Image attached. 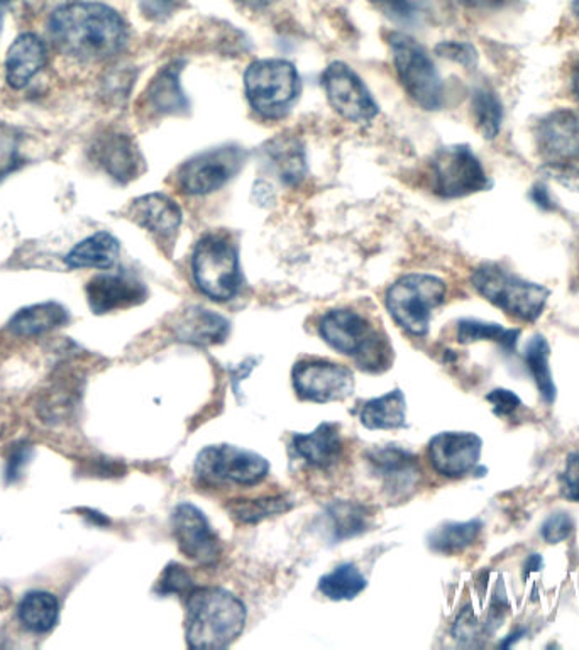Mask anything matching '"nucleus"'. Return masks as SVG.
I'll return each instance as SVG.
<instances>
[{
	"label": "nucleus",
	"instance_id": "nucleus-1",
	"mask_svg": "<svg viewBox=\"0 0 579 650\" xmlns=\"http://www.w3.org/2000/svg\"><path fill=\"white\" fill-rule=\"evenodd\" d=\"M48 33L60 53L84 63L114 58L129 38L119 12L88 0H75L55 9L48 19Z\"/></svg>",
	"mask_w": 579,
	"mask_h": 650
},
{
	"label": "nucleus",
	"instance_id": "nucleus-2",
	"mask_svg": "<svg viewBox=\"0 0 579 650\" xmlns=\"http://www.w3.org/2000/svg\"><path fill=\"white\" fill-rule=\"evenodd\" d=\"M186 607V636L192 649H228L246 625V607L228 589L193 588Z\"/></svg>",
	"mask_w": 579,
	"mask_h": 650
},
{
	"label": "nucleus",
	"instance_id": "nucleus-3",
	"mask_svg": "<svg viewBox=\"0 0 579 650\" xmlns=\"http://www.w3.org/2000/svg\"><path fill=\"white\" fill-rule=\"evenodd\" d=\"M324 341L346 356L355 358L366 371H381L390 364L391 349L387 338L375 331L361 313L355 310H329L320 319Z\"/></svg>",
	"mask_w": 579,
	"mask_h": 650
},
{
	"label": "nucleus",
	"instance_id": "nucleus-4",
	"mask_svg": "<svg viewBox=\"0 0 579 650\" xmlns=\"http://www.w3.org/2000/svg\"><path fill=\"white\" fill-rule=\"evenodd\" d=\"M244 92L261 119H280L301 97V75L286 60H256L244 72Z\"/></svg>",
	"mask_w": 579,
	"mask_h": 650
},
{
	"label": "nucleus",
	"instance_id": "nucleus-5",
	"mask_svg": "<svg viewBox=\"0 0 579 650\" xmlns=\"http://www.w3.org/2000/svg\"><path fill=\"white\" fill-rule=\"evenodd\" d=\"M192 273L197 288L210 300H232L243 285L240 255L234 241L228 234H206L193 252Z\"/></svg>",
	"mask_w": 579,
	"mask_h": 650
},
{
	"label": "nucleus",
	"instance_id": "nucleus-6",
	"mask_svg": "<svg viewBox=\"0 0 579 650\" xmlns=\"http://www.w3.org/2000/svg\"><path fill=\"white\" fill-rule=\"evenodd\" d=\"M473 288L485 300L522 322H536L549 300V288L522 280L498 265L478 266L471 275Z\"/></svg>",
	"mask_w": 579,
	"mask_h": 650
},
{
	"label": "nucleus",
	"instance_id": "nucleus-7",
	"mask_svg": "<svg viewBox=\"0 0 579 650\" xmlns=\"http://www.w3.org/2000/svg\"><path fill=\"white\" fill-rule=\"evenodd\" d=\"M445 284L425 273H410L388 288L385 303L388 312L403 331L425 335L432 312L445 300Z\"/></svg>",
	"mask_w": 579,
	"mask_h": 650
},
{
	"label": "nucleus",
	"instance_id": "nucleus-8",
	"mask_svg": "<svg viewBox=\"0 0 579 650\" xmlns=\"http://www.w3.org/2000/svg\"><path fill=\"white\" fill-rule=\"evenodd\" d=\"M400 84L417 106L439 110L444 106V84L422 44L403 33L388 36Z\"/></svg>",
	"mask_w": 579,
	"mask_h": 650
},
{
	"label": "nucleus",
	"instance_id": "nucleus-9",
	"mask_svg": "<svg viewBox=\"0 0 579 650\" xmlns=\"http://www.w3.org/2000/svg\"><path fill=\"white\" fill-rule=\"evenodd\" d=\"M431 189L441 199H463L489 189L488 174L466 145L439 149L429 163Z\"/></svg>",
	"mask_w": 579,
	"mask_h": 650
},
{
	"label": "nucleus",
	"instance_id": "nucleus-10",
	"mask_svg": "<svg viewBox=\"0 0 579 650\" xmlns=\"http://www.w3.org/2000/svg\"><path fill=\"white\" fill-rule=\"evenodd\" d=\"M246 160V149L238 145L203 151L178 168V189L181 193L193 196L218 192L240 174Z\"/></svg>",
	"mask_w": 579,
	"mask_h": 650
},
{
	"label": "nucleus",
	"instance_id": "nucleus-11",
	"mask_svg": "<svg viewBox=\"0 0 579 650\" xmlns=\"http://www.w3.org/2000/svg\"><path fill=\"white\" fill-rule=\"evenodd\" d=\"M269 471V461L263 456L229 444L206 447L196 459V475L203 483L250 487L265 480Z\"/></svg>",
	"mask_w": 579,
	"mask_h": 650
},
{
	"label": "nucleus",
	"instance_id": "nucleus-12",
	"mask_svg": "<svg viewBox=\"0 0 579 650\" xmlns=\"http://www.w3.org/2000/svg\"><path fill=\"white\" fill-rule=\"evenodd\" d=\"M323 87L330 107L343 119L355 124L371 122L380 109L373 95L358 73L343 62H334L324 70Z\"/></svg>",
	"mask_w": 579,
	"mask_h": 650
},
{
	"label": "nucleus",
	"instance_id": "nucleus-13",
	"mask_svg": "<svg viewBox=\"0 0 579 650\" xmlns=\"http://www.w3.org/2000/svg\"><path fill=\"white\" fill-rule=\"evenodd\" d=\"M534 139L547 167L579 163V114L571 109L552 110L536 124Z\"/></svg>",
	"mask_w": 579,
	"mask_h": 650
},
{
	"label": "nucleus",
	"instance_id": "nucleus-14",
	"mask_svg": "<svg viewBox=\"0 0 579 650\" xmlns=\"http://www.w3.org/2000/svg\"><path fill=\"white\" fill-rule=\"evenodd\" d=\"M175 541L183 556L200 566H214L222 556L221 539L202 510L192 503H180L171 516Z\"/></svg>",
	"mask_w": 579,
	"mask_h": 650
},
{
	"label": "nucleus",
	"instance_id": "nucleus-15",
	"mask_svg": "<svg viewBox=\"0 0 579 650\" xmlns=\"http://www.w3.org/2000/svg\"><path fill=\"white\" fill-rule=\"evenodd\" d=\"M295 392L308 402L329 404L345 399L355 390L351 370L329 361H304L292 371Z\"/></svg>",
	"mask_w": 579,
	"mask_h": 650
},
{
	"label": "nucleus",
	"instance_id": "nucleus-16",
	"mask_svg": "<svg viewBox=\"0 0 579 650\" xmlns=\"http://www.w3.org/2000/svg\"><path fill=\"white\" fill-rule=\"evenodd\" d=\"M483 440L471 433H442L429 443L432 468L448 478H463L478 466Z\"/></svg>",
	"mask_w": 579,
	"mask_h": 650
},
{
	"label": "nucleus",
	"instance_id": "nucleus-17",
	"mask_svg": "<svg viewBox=\"0 0 579 650\" xmlns=\"http://www.w3.org/2000/svg\"><path fill=\"white\" fill-rule=\"evenodd\" d=\"M92 161L110 179L129 183L145 171V160L135 139L124 132L109 131L98 136L91 148Z\"/></svg>",
	"mask_w": 579,
	"mask_h": 650
},
{
	"label": "nucleus",
	"instance_id": "nucleus-18",
	"mask_svg": "<svg viewBox=\"0 0 579 650\" xmlns=\"http://www.w3.org/2000/svg\"><path fill=\"white\" fill-rule=\"evenodd\" d=\"M85 294L92 312L104 316L145 302L148 288L127 273H104L88 281Z\"/></svg>",
	"mask_w": 579,
	"mask_h": 650
},
{
	"label": "nucleus",
	"instance_id": "nucleus-19",
	"mask_svg": "<svg viewBox=\"0 0 579 650\" xmlns=\"http://www.w3.org/2000/svg\"><path fill=\"white\" fill-rule=\"evenodd\" d=\"M129 217L156 239L173 243L183 222V212L171 196L165 193H148L139 196L129 207Z\"/></svg>",
	"mask_w": 579,
	"mask_h": 650
},
{
	"label": "nucleus",
	"instance_id": "nucleus-20",
	"mask_svg": "<svg viewBox=\"0 0 579 650\" xmlns=\"http://www.w3.org/2000/svg\"><path fill=\"white\" fill-rule=\"evenodd\" d=\"M371 468L381 478L385 488L394 494L410 493L420 480V466L412 452L402 447L387 446L373 449L368 456Z\"/></svg>",
	"mask_w": 579,
	"mask_h": 650
},
{
	"label": "nucleus",
	"instance_id": "nucleus-21",
	"mask_svg": "<svg viewBox=\"0 0 579 650\" xmlns=\"http://www.w3.org/2000/svg\"><path fill=\"white\" fill-rule=\"evenodd\" d=\"M46 63V43L38 34H21L9 47L6 58V82L14 90H21L30 85Z\"/></svg>",
	"mask_w": 579,
	"mask_h": 650
},
{
	"label": "nucleus",
	"instance_id": "nucleus-22",
	"mask_svg": "<svg viewBox=\"0 0 579 650\" xmlns=\"http://www.w3.org/2000/svg\"><path fill=\"white\" fill-rule=\"evenodd\" d=\"M231 331V323L225 317L203 309L189 307L175 319V338L193 345L221 344Z\"/></svg>",
	"mask_w": 579,
	"mask_h": 650
},
{
	"label": "nucleus",
	"instance_id": "nucleus-23",
	"mask_svg": "<svg viewBox=\"0 0 579 650\" xmlns=\"http://www.w3.org/2000/svg\"><path fill=\"white\" fill-rule=\"evenodd\" d=\"M181 63L175 62L156 73L146 88V107L155 116H181L189 113L190 104L180 82Z\"/></svg>",
	"mask_w": 579,
	"mask_h": 650
},
{
	"label": "nucleus",
	"instance_id": "nucleus-24",
	"mask_svg": "<svg viewBox=\"0 0 579 650\" xmlns=\"http://www.w3.org/2000/svg\"><path fill=\"white\" fill-rule=\"evenodd\" d=\"M263 161L286 187H297L307 174L304 145L297 138L280 136L266 142L263 148Z\"/></svg>",
	"mask_w": 579,
	"mask_h": 650
},
{
	"label": "nucleus",
	"instance_id": "nucleus-25",
	"mask_svg": "<svg viewBox=\"0 0 579 650\" xmlns=\"http://www.w3.org/2000/svg\"><path fill=\"white\" fill-rule=\"evenodd\" d=\"M292 449L308 465L326 469L343 456V437L336 424H320L314 433L295 434Z\"/></svg>",
	"mask_w": 579,
	"mask_h": 650
},
{
	"label": "nucleus",
	"instance_id": "nucleus-26",
	"mask_svg": "<svg viewBox=\"0 0 579 650\" xmlns=\"http://www.w3.org/2000/svg\"><path fill=\"white\" fill-rule=\"evenodd\" d=\"M120 255V243L107 231H98L72 247L65 256L70 269H109L116 265Z\"/></svg>",
	"mask_w": 579,
	"mask_h": 650
},
{
	"label": "nucleus",
	"instance_id": "nucleus-27",
	"mask_svg": "<svg viewBox=\"0 0 579 650\" xmlns=\"http://www.w3.org/2000/svg\"><path fill=\"white\" fill-rule=\"evenodd\" d=\"M70 322L65 307L56 302L36 303L19 310L9 320V331L18 338H38Z\"/></svg>",
	"mask_w": 579,
	"mask_h": 650
},
{
	"label": "nucleus",
	"instance_id": "nucleus-28",
	"mask_svg": "<svg viewBox=\"0 0 579 650\" xmlns=\"http://www.w3.org/2000/svg\"><path fill=\"white\" fill-rule=\"evenodd\" d=\"M327 523L334 542L348 541L370 531L373 513L358 502H334L327 507Z\"/></svg>",
	"mask_w": 579,
	"mask_h": 650
},
{
	"label": "nucleus",
	"instance_id": "nucleus-29",
	"mask_svg": "<svg viewBox=\"0 0 579 650\" xmlns=\"http://www.w3.org/2000/svg\"><path fill=\"white\" fill-rule=\"evenodd\" d=\"M407 404L406 396L400 390L368 399L359 412V420L366 429H400L406 427Z\"/></svg>",
	"mask_w": 579,
	"mask_h": 650
},
{
	"label": "nucleus",
	"instance_id": "nucleus-30",
	"mask_svg": "<svg viewBox=\"0 0 579 650\" xmlns=\"http://www.w3.org/2000/svg\"><path fill=\"white\" fill-rule=\"evenodd\" d=\"M19 621L34 633L50 632L60 617V601L53 593L31 592L22 598L18 608Z\"/></svg>",
	"mask_w": 579,
	"mask_h": 650
},
{
	"label": "nucleus",
	"instance_id": "nucleus-31",
	"mask_svg": "<svg viewBox=\"0 0 579 650\" xmlns=\"http://www.w3.org/2000/svg\"><path fill=\"white\" fill-rule=\"evenodd\" d=\"M471 114L483 138L492 141L499 135L502 122H504V104L493 88L482 85L473 90Z\"/></svg>",
	"mask_w": 579,
	"mask_h": 650
},
{
	"label": "nucleus",
	"instance_id": "nucleus-32",
	"mask_svg": "<svg viewBox=\"0 0 579 650\" xmlns=\"http://www.w3.org/2000/svg\"><path fill=\"white\" fill-rule=\"evenodd\" d=\"M482 528V522L478 520L444 523L429 535V547L434 553L445 554V556L463 553L464 548L470 547L478 539Z\"/></svg>",
	"mask_w": 579,
	"mask_h": 650
},
{
	"label": "nucleus",
	"instance_id": "nucleus-33",
	"mask_svg": "<svg viewBox=\"0 0 579 650\" xmlns=\"http://www.w3.org/2000/svg\"><path fill=\"white\" fill-rule=\"evenodd\" d=\"M368 582L355 564L346 563L327 573L319 582V589L326 598L334 601L355 599L365 592Z\"/></svg>",
	"mask_w": 579,
	"mask_h": 650
},
{
	"label": "nucleus",
	"instance_id": "nucleus-34",
	"mask_svg": "<svg viewBox=\"0 0 579 650\" xmlns=\"http://www.w3.org/2000/svg\"><path fill=\"white\" fill-rule=\"evenodd\" d=\"M550 345L544 335H534L529 344L525 348V363L533 374L534 382L539 388L540 395L547 404H552L556 399L555 380L549 366Z\"/></svg>",
	"mask_w": 579,
	"mask_h": 650
},
{
	"label": "nucleus",
	"instance_id": "nucleus-35",
	"mask_svg": "<svg viewBox=\"0 0 579 650\" xmlns=\"http://www.w3.org/2000/svg\"><path fill=\"white\" fill-rule=\"evenodd\" d=\"M520 329H504L498 323L482 322V320H461L457 323V341L461 344H471L478 341H495L502 348L512 353L515 351Z\"/></svg>",
	"mask_w": 579,
	"mask_h": 650
},
{
	"label": "nucleus",
	"instance_id": "nucleus-36",
	"mask_svg": "<svg viewBox=\"0 0 579 650\" xmlns=\"http://www.w3.org/2000/svg\"><path fill=\"white\" fill-rule=\"evenodd\" d=\"M292 509L288 498L266 497L256 500H234L228 510L232 519L241 523H257L273 515L288 512Z\"/></svg>",
	"mask_w": 579,
	"mask_h": 650
},
{
	"label": "nucleus",
	"instance_id": "nucleus-37",
	"mask_svg": "<svg viewBox=\"0 0 579 650\" xmlns=\"http://www.w3.org/2000/svg\"><path fill=\"white\" fill-rule=\"evenodd\" d=\"M193 586L192 576L186 567L180 564H170L161 574L160 582L156 585V593L161 596L167 595H189Z\"/></svg>",
	"mask_w": 579,
	"mask_h": 650
},
{
	"label": "nucleus",
	"instance_id": "nucleus-38",
	"mask_svg": "<svg viewBox=\"0 0 579 650\" xmlns=\"http://www.w3.org/2000/svg\"><path fill=\"white\" fill-rule=\"evenodd\" d=\"M435 53L442 58L460 63L464 68H475L478 65V53L475 47L460 41H444L435 46Z\"/></svg>",
	"mask_w": 579,
	"mask_h": 650
},
{
	"label": "nucleus",
	"instance_id": "nucleus-39",
	"mask_svg": "<svg viewBox=\"0 0 579 650\" xmlns=\"http://www.w3.org/2000/svg\"><path fill=\"white\" fill-rule=\"evenodd\" d=\"M572 531H575V522H572L571 516L568 513L559 512L552 513L544 522L540 534H543V539L547 544H559V542L571 537Z\"/></svg>",
	"mask_w": 579,
	"mask_h": 650
},
{
	"label": "nucleus",
	"instance_id": "nucleus-40",
	"mask_svg": "<svg viewBox=\"0 0 579 650\" xmlns=\"http://www.w3.org/2000/svg\"><path fill=\"white\" fill-rule=\"evenodd\" d=\"M559 490L566 500L579 503V455L576 452L566 459L565 472L559 477Z\"/></svg>",
	"mask_w": 579,
	"mask_h": 650
},
{
	"label": "nucleus",
	"instance_id": "nucleus-41",
	"mask_svg": "<svg viewBox=\"0 0 579 650\" xmlns=\"http://www.w3.org/2000/svg\"><path fill=\"white\" fill-rule=\"evenodd\" d=\"M24 164L19 142L15 138L0 139V180L6 179L8 174L14 173L18 168Z\"/></svg>",
	"mask_w": 579,
	"mask_h": 650
},
{
	"label": "nucleus",
	"instance_id": "nucleus-42",
	"mask_svg": "<svg viewBox=\"0 0 579 650\" xmlns=\"http://www.w3.org/2000/svg\"><path fill=\"white\" fill-rule=\"evenodd\" d=\"M486 399L493 405V412L498 417H508L522 405V399L514 392L505 388L493 390L486 395Z\"/></svg>",
	"mask_w": 579,
	"mask_h": 650
},
{
	"label": "nucleus",
	"instance_id": "nucleus-43",
	"mask_svg": "<svg viewBox=\"0 0 579 650\" xmlns=\"http://www.w3.org/2000/svg\"><path fill=\"white\" fill-rule=\"evenodd\" d=\"M33 456V447L19 446L9 456L8 465H6V480L8 483H15L22 477L25 466L30 462Z\"/></svg>",
	"mask_w": 579,
	"mask_h": 650
},
{
	"label": "nucleus",
	"instance_id": "nucleus-44",
	"mask_svg": "<svg viewBox=\"0 0 579 650\" xmlns=\"http://www.w3.org/2000/svg\"><path fill=\"white\" fill-rule=\"evenodd\" d=\"M530 199H533L534 204H536L537 207L543 209V211L549 212L555 211L556 209L555 200H552L549 190H547V187L543 185V183H537V185L534 187L533 192H530Z\"/></svg>",
	"mask_w": 579,
	"mask_h": 650
},
{
	"label": "nucleus",
	"instance_id": "nucleus-45",
	"mask_svg": "<svg viewBox=\"0 0 579 650\" xmlns=\"http://www.w3.org/2000/svg\"><path fill=\"white\" fill-rule=\"evenodd\" d=\"M543 566L544 560L539 554H533V556L527 557L524 564V578H529L530 574L543 569Z\"/></svg>",
	"mask_w": 579,
	"mask_h": 650
},
{
	"label": "nucleus",
	"instance_id": "nucleus-46",
	"mask_svg": "<svg viewBox=\"0 0 579 650\" xmlns=\"http://www.w3.org/2000/svg\"><path fill=\"white\" fill-rule=\"evenodd\" d=\"M457 2L470 9H492L502 4L504 0H457Z\"/></svg>",
	"mask_w": 579,
	"mask_h": 650
},
{
	"label": "nucleus",
	"instance_id": "nucleus-47",
	"mask_svg": "<svg viewBox=\"0 0 579 650\" xmlns=\"http://www.w3.org/2000/svg\"><path fill=\"white\" fill-rule=\"evenodd\" d=\"M171 2H173V0H143V4H145V9L148 12L161 11V9L167 8Z\"/></svg>",
	"mask_w": 579,
	"mask_h": 650
},
{
	"label": "nucleus",
	"instance_id": "nucleus-48",
	"mask_svg": "<svg viewBox=\"0 0 579 650\" xmlns=\"http://www.w3.org/2000/svg\"><path fill=\"white\" fill-rule=\"evenodd\" d=\"M393 11L409 12L412 9L413 0H383Z\"/></svg>",
	"mask_w": 579,
	"mask_h": 650
},
{
	"label": "nucleus",
	"instance_id": "nucleus-49",
	"mask_svg": "<svg viewBox=\"0 0 579 650\" xmlns=\"http://www.w3.org/2000/svg\"><path fill=\"white\" fill-rule=\"evenodd\" d=\"M571 92L579 100V60L571 68Z\"/></svg>",
	"mask_w": 579,
	"mask_h": 650
},
{
	"label": "nucleus",
	"instance_id": "nucleus-50",
	"mask_svg": "<svg viewBox=\"0 0 579 650\" xmlns=\"http://www.w3.org/2000/svg\"><path fill=\"white\" fill-rule=\"evenodd\" d=\"M241 4L250 6V8H265L272 0H238Z\"/></svg>",
	"mask_w": 579,
	"mask_h": 650
},
{
	"label": "nucleus",
	"instance_id": "nucleus-51",
	"mask_svg": "<svg viewBox=\"0 0 579 650\" xmlns=\"http://www.w3.org/2000/svg\"><path fill=\"white\" fill-rule=\"evenodd\" d=\"M522 636H524V632L514 633V636H510V639L505 640V642L502 643V647H510L512 642H517V640L520 639Z\"/></svg>",
	"mask_w": 579,
	"mask_h": 650
},
{
	"label": "nucleus",
	"instance_id": "nucleus-52",
	"mask_svg": "<svg viewBox=\"0 0 579 650\" xmlns=\"http://www.w3.org/2000/svg\"><path fill=\"white\" fill-rule=\"evenodd\" d=\"M9 0H0V28H2V19H4L6 8H8Z\"/></svg>",
	"mask_w": 579,
	"mask_h": 650
},
{
	"label": "nucleus",
	"instance_id": "nucleus-53",
	"mask_svg": "<svg viewBox=\"0 0 579 650\" xmlns=\"http://www.w3.org/2000/svg\"><path fill=\"white\" fill-rule=\"evenodd\" d=\"M572 14L579 19V0H572L571 2Z\"/></svg>",
	"mask_w": 579,
	"mask_h": 650
}]
</instances>
